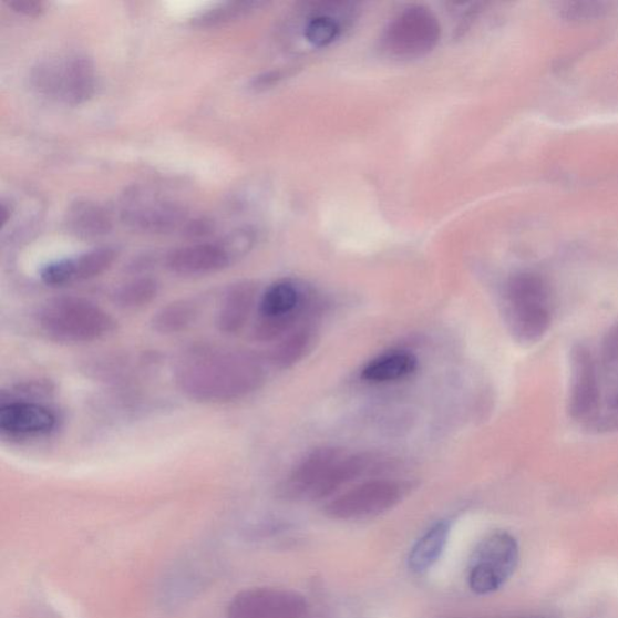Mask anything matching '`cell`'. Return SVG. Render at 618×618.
<instances>
[{
  "label": "cell",
  "mask_w": 618,
  "mask_h": 618,
  "mask_svg": "<svg viewBox=\"0 0 618 618\" xmlns=\"http://www.w3.org/2000/svg\"><path fill=\"white\" fill-rule=\"evenodd\" d=\"M174 380L187 399L226 404L259 391L266 382V370L261 359L250 352L199 343L179 354Z\"/></svg>",
  "instance_id": "6da1fadb"
},
{
  "label": "cell",
  "mask_w": 618,
  "mask_h": 618,
  "mask_svg": "<svg viewBox=\"0 0 618 618\" xmlns=\"http://www.w3.org/2000/svg\"><path fill=\"white\" fill-rule=\"evenodd\" d=\"M37 322L49 340L65 344L95 342L116 329L115 319L102 307L76 297L48 300L40 307Z\"/></svg>",
  "instance_id": "7a4b0ae2"
},
{
  "label": "cell",
  "mask_w": 618,
  "mask_h": 618,
  "mask_svg": "<svg viewBox=\"0 0 618 618\" xmlns=\"http://www.w3.org/2000/svg\"><path fill=\"white\" fill-rule=\"evenodd\" d=\"M506 325L522 344L544 339L553 321V301L547 281L534 272H518L508 278L504 290Z\"/></svg>",
  "instance_id": "3957f363"
},
{
  "label": "cell",
  "mask_w": 618,
  "mask_h": 618,
  "mask_svg": "<svg viewBox=\"0 0 618 618\" xmlns=\"http://www.w3.org/2000/svg\"><path fill=\"white\" fill-rule=\"evenodd\" d=\"M311 295L291 279L268 287L259 300V317L251 331L254 340L274 342L285 338L315 306Z\"/></svg>",
  "instance_id": "277c9868"
},
{
  "label": "cell",
  "mask_w": 618,
  "mask_h": 618,
  "mask_svg": "<svg viewBox=\"0 0 618 618\" xmlns=\"http://www.w3.org/2000/svg\"><path fill=\"white\" fill-rule=\"evenodd\" d=\"M32 84L40 95L80 105L95 95L97 75L90 59L75 55L38 63L32 72Z\"/></svg>",
  "instance_id": "5b68a950"
},
{
  "label": "cell",
  "mask_w": 618,
  "mask_h": 618,
  "mask_svg": "<svg viewBox=\"0 0 618 618\" xmlns=\"http://www.w3.org/2000/svg\"><path fill=\"white\" fill-rule=\"evenodd\" d=\"M441 37V24L433 11L410 7L389 22L382 34V49L394 59L414 60L432 52Z\"/></svg>",
  "instance_id": "8992f818"
},
{
  "label": "cell",
  "mask_w": 618,
  "mask_h": 618,
  "mask_svg": "<svg viewBox=\"0 0 618 618\" xmlns=\"http://www.w3.org/2000/svg\"><path fill=\"white\" fill-rule=\"evenodd\" d=\"M517 564L515 537L504 532L494 533L475 549L468 567V586L477 595L495 593L512 577Z\"/></svg>",
  "instance_id": "52a82bcc"
},
{
  "label": "cell",
  "mask_w": 618,
  "mask_h": 618,
  "mask_svg": "<svg viewBox=\"0 0 618 618\" xmlns=\"http://www.w3.org/2000/svg\"><path fill=\"white\" fill-rule=\"evenodd\" d=\"M590 349L577 343L570 352L569 413L585 426L594 420L601 399V371Z\"/></svg>",
  "instance_id": "ba28073f"
},
{
  "label": "cell",
  "mask_w": 618,
  "mask_h": 618,
  "mask_svg": "<svg viewBox=\"0 0 618 618\" xmlns=\"http://www.w3.org/2000/svg\"><path fill=\"white\" fill-rule=\"evenodd\" d=\"M402 496L399 483L373 480L354 487L330 502L326 514L334 519H358L381 515L393 508Z\"/></svg>",
  "instance_id": "9c48e42d"
},
{
  "label": "cell",
  "mask_w": 618,
  "mask_h": 618,
  "mask_svg": "<svg viewBox=\"0 0 618 618\" xmlns=\"http://www.w3.org/2000/svg\"><path fill=\"white\" fill-rule=\"evenodd\" d=\"M183 206L150 194L133 192L124 200L121 219L133 230L145 234H168L186 222Z\"/></svg>",
  "instance_id": "30bf717a"
},
{
  "label": "cell",
  "mask_w": 618,
  "mask_h": 618,
  "mask_svg": "<svg viewBox=\"0 0 618 618\" xmlns=\"http://www.w3.org/2000/svg\"><path fill=\"white\" fill-rule=\"evenodd\" d=\"M230 618H306L307 602L299 594L277 588H250L236 595Z\"/></svg>",
  "instance_id": "8fae6325"
},
{
  "label": "cell",
  "mask_w": 618,
  "mask_h": 618,
  "mask_svg": "<svg viewBox=\"0 0 618 618\" xmlns=\"http://www.w3.org/2000/svg\"><path fill=\"white\" fill-rule=\"evenodd\" d=\"M344 454L342 450L336 447H320L308 453L292 468L280 488L281 494L291 499L305 498V496L313 499L322 481Z\"/></svg>",
  "instance_id": "7c38bea8"
},
{
  "label": "cell",
  "mask_w": 618,
  "mask_h": 618,
  "mask_svg": "<svg viewBox=\"0 0 618 618\" xmlns=\"http://www.w3.org/2000/svg\"><path fill=\"white\" fill-rule=\"evenodd\" d=\"M234 264L222 241L198 244L172 250L166 257L168 270L183 277L205 276Z\"/></svg>",
  "instance_id": "4fadbf2b"
},
{
  "label": "cell",
  "mask_w": 618,
  "mask_h": 618,
  "mask_svg": "<svg viewBox=\"0 0 618 618\" xmlns=\"http://www.w3.org/2000/svg\"><path fill=\"white\" fill-rule=\"evenodd\" d=\"M55 413L29 401H12L0 408V430L12 437L44 436L56 428Z\"/></svg>",
  "instance_id": "5bb4252c"
},
{
  "label": "cell",
  "mask_w": 618,
  "mask_h": 618,
  "mask_svg": "<svg viewBox=\"0 0 618 618\" xmlns=\"http://www.w3.org/2000/svg\"><path fill=\"white\" fill-rule=\"evenodd\" d=\"M259 286L254 280H239L227 288L217 316V328L225 334L244 330L258 303Z\"/></svg>",
  "instance_id": "9a60e30c"
},
{
  "label": "cell",
  "mask_w": 618,
  "mask_h": 618,
  "mask_svg": "<svg viewBox=\"0 0 618 618\" xmlns=\"http://www.w3.org/2000/svg\"><path fill=\"white\" fill-rule=\"evenodd\" d=\"M64 225L72 235L83 239H95L112 231L110 212L91 200H78L65 213Z\"/></svg>",
  "instance_id": "2e32d148"
},
{
  "label": "cell",
  "mask_w": 618,
  "mask_h": 618,
  "mask_svg": "<svg viewBox=\"0 0 618 618\" xmlns=\"http://www.w3.org/2000/svg\"><path fill=\"white\" fill-rule=\"evenodd\" d=\"M419 369V359L405 349H393L375 357L361 371V379L370 383L396 382Z\"/></svg>",
  "instance_id": "e0dca14e"
},
{
  "label": "cell",
  "mask_w": 618,
  "mask_h": 618,
  "mask_svg": "<svg viewBox=\"0 0 618 618\" xmlns=\"http://www.w3.org/2000/svg\"><path fill=\"white\" fill-rule=\"evenodd\" d=\"M317 336V329L311 322L292 329L274 348L272 364L280 370H288L299 364L307 354L312 352Z\"/></svg>",
  "instance_id": "ac0fdd59"
},
{
  "label": "cell",
  "mask_w": 618,
  "mask_h": 618,
  "mask_svg": "<svg viewBox=\"0 0 618 618\" xmlns=\"http://www.w3.org/2000/svg\"><path fill=\"white\" fill-rule=\"evenodd\" d=\"M449 535L450 524L446 521H441L430 528L411 550L410 569L422 574L432 568L445 549Z\"/></svg>",
  "instance_id": "d6986e66"
},
{
  "label": "cell",
  "mask_w": 618,
  "mask_h": 618,
  "mask_svg": "<svg viewBox=\"0 0 618 618\" xmlns=\"http://www.w3.org/2000/svg\"><path fill=\"white\" fill-rule=\"evenodd\" d=\"M373 455L359 453L353 455L344 454L342 459L333 465L330 473L322 481L315 498L316 501L327 498L334 492L347 485V483L357 480L359 476L368 472L373 464Z\"/></svg>",
  "instance_id": "ffe728a7"
},
{
  "label": "cell",
  "mask_w": 618,
  "mask_h": 618,
  "mask_svg": "<svg viewBox=\"0 0 618 618\" xmlns=\"http://www.w3.org/2000/svg\"><path fill=\"white\" fill-rule=\"evenodd\" d=\"M199 307L194 300H178L158 309L152 319V328L159 334H177L194 326Z\"/></svg>",
  "instance_id": "44dd1931"
},
{
  "label": "cell",
  "mask_w": 618,
  "mask_h": 618,
  "mask_svg": "<svg viewBox=\"0 0 618 618\" xmlns=\"http://www.w3.org/2000/svg\"><path fill=\"white\" fill-rule=\"evenodd\" d=\"M601 399L594 420L586 426L597 433L618 430V375L601 373Z\"/></svg>",
  "instance_id": "7402d4cb"
},
{
  "label": "cell",
  "mask_w": 618,
  "mask_h": 618,
  "mask_svg": "<svg viewBox=\"0 0 618 618\" xmlns=\"http://www.w3.org/2000/svg\"><path fill=\"white\" fill-rule=\"evenodd\" d=\"M117 250L112 247H100L71 259L73 285L79 281L97 278L114 265Z\"/></svg>",
  "instance_id": "603a6c76"
},
{
  "label": "cell",
  "mask_w": 618,
  "mask_h": 618,
  "mask_svg": "<svg viewBox=\"0 0 618 618\" xmlns=\"http://www.w3.org/2000/svg\"><path fill=\"white\" fill-rule=\"evenodd\" d=\"M157 280L142 277L121 286L113 293V301L124 309H138L152 303L158 295Z\"/></svg>",
  "instance_id": "cb8c5ba5"
},
{
  "label": "cell",
  "mask_w": 618,
  "mask_h": 618,
  "mask_svg": "<svg viewBox=\"0 0 618 618\" xmlns=\"http://www.w3.org/2000/svg\"><path fill=\"white\" fill-rule=\"evenodd\" d=\"M342 23L326 12H317L309 18L303 27V35L309 44L315 48L330 47L341 37Z\"/></svg>",
  "instance_id": "d4e9b609"
},
{
  "label": "cell",
  "mask_w": 618,
  "mask_h": 618,
  "mask_svg": "<svg viewBox=\"0 0 618 618\" xmlns=\"http://www.w3.org/2000/svg\"><path fill=\"white\" fill-rule=\"evenodd\" d=\"M259 2H230L214 7L206 12L199 13L193 20L197 29H215L249 16L255 9L261 7Z\"/></svg>",
  "instance_id": "484cf974"
},
{
  "label": "cell",
  "mask_w": 618,
  "mask_h": 618,
  "mask_svg": "<svg viewBox=\"0 0 618 618\" xmlns=\"http://www.w3.org/2000/svg\"><path fill=\"white\" fill-rule=\"evenodd\" d=\"M610 3L604 2H566L558 3V11L563 19L569 21H584L600 18L607 13Z\"/></svg>",
  "instance_id": "4316f807"
},
{
  "label": "cell",
  "mask_w": 618,
  "mask_h": 618,
  "mask_svg": "<svg viewBox=\"0 0 618 618\" xmlns=\"http://www.w3.org/2000/svg\"><path fill=\"white\" fill-rule=\"evenodd\" d=\"M255 240H257V238H255V234L249 230V228H240V230L228 234L220 241L228 255H230L233 261L236 262L245 258L253 249Z\"/></svg>",
  "instance_id": "83f0119b"
},
{
  "label": "cell",
  "mask_w": 618,
  "mask_h": 618,
  "mask_svg": "<svg viewBox=\"0 0 618 618\" xmlns=\"http://www.w3.org/2000/svg\"><path fill=\"white\" fill-rule=\"evenodd\" d=\"M43 284L51 288H62L73 285L71 259L53 261L40 271Z\"/></svg>",
  "instance_id": "f1b7e54d"
},
{
  "label": "cell",
  "mask_w": 618,
  "mask_h": 618,
  "mask_svg": "<svg viewBox=\"0 0 618 618\" xmlns=\"http://www.w3.org/2000/svg\"><path fill=\"white\" fill-rule=\"evenodd\" d=\"M600 362L604 375H618V322L602 341Z\"/></svg>",
  "instance_id": "f546056e"
},
{
  "label": "cell",
  "mask_w": 618,
  "mask_h": 618,
  "mask_svg": "<svg viewBox=\"0 0 618 618\" xmlns=\"http://www.w3.org/2000/svg\"><path fill=\"white\" fill-rule=\"evenodd\" d=\"M8 6L24 17L38 18L42 16L44 11V4L40 2H33V0H12Z\"/></svg>",
  "instance_id": "4dcf8cb0"
},
{
  "label": "cell",
  "mask_w": 618,
  "mask_h": 618,
  "mask_svg": "<svg viewBox=\"0 0 618 618\" xmlns=\"http://www.w3.org/2000/svg\"><path fill=\"white\" fill-rule=\"evenodd\" d=\"M284 78H285V73L281 71L268 72L258 78H255L253 82V87L257 90H265L274 86L279 82L280 79Z\"/></svg>",
  "instance_id": "1f68e13d"
}]
</instances>
